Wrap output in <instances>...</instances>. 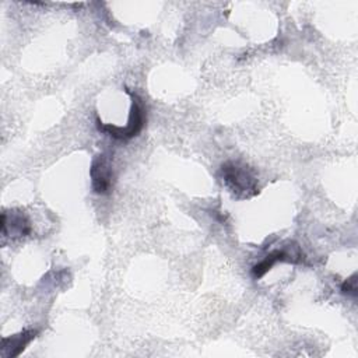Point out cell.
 <instances>
[{"instance_id":"5b68a950","label":"cell","mask_w":358,"mask_h":358,"mask_svg":"<svg viewBox=\"0 0 358 358\" xmlns=\"http://www.w3.org/2000/svg\"><path fill=\"white\" fill-rule=\"evenodd\" d=\"M0 227L3 238H24L32 232L31 220L24 211L18 208L1 213Z\"/></svg>"},{"instance_id":"7a4b0ae2","label":"cell","mask_w":358,"mask_h":358,"mask_svg":"<svg viewBox=\"0 0 358 358\" xmlns=\"http://www.w3.org/2000/svg\"><path fill=\"white\" fill-rule=\"evenodd\" d=\"M124 90L131 99L127 124L126 126H115L110 123H103L99 120V117H96V129L105 134H109L110 137H113L116 140H130V138L138 136L147 122V112H145L143 99L136 92L130 91L129 88L124 87Z\"/></svg>"},{"instance_id":"52a82bcc","label":"cell","mask_w":358,"mask_h":358,"mask_svg":"<svg viewBox=\"0 0 358 358\" xmlns=\"http://www.w3.org/2000/svg\"><path fill=\"white\" fill-rule=\"evenodd\" d=\"M341 292L344 295H350V296H355L357 295V273H354L350 278H347L343 284H341Z\"/></svg>"},{"instance_id":"277c9868","label":"cell","mask_w":358,"mask_h":358,"mask_svg":"<svg viewBox=\"0 0 358 358\" xmlns=\"http://www.w3.org/2000/svg\"><path fill=\"white\" fill-rule=\"evenodd\" d=\"M278 262L301 263L302 262V253L299 250L298 243L291 242L289 245H287V246H284L281 249H275L271 253H268L260 263L253 266V268H252L253 278H262Z\"/></svg>"},{"instance_id":"3957f363","label":"cell","mask_w":358,"mask_h":358,"mask_svg":"<svg viewBox=\"0 0 358 358\" xmlns=\"http://www.w3.org/2000/svg\"><path fill=\"white\" fill-rule=\"evenodd\" d=\"M92 190L96 194H108L113 187L112 157L106 152L94 157L90 168Z\"/></svg>"},{"instance_id":"8992f818","label":"cell","mask_w":358,"mask_h":358,"mask_svg":"<svg viewBox=\"0 0 358 358\" xmlns=\"http://www.w3.org/2000/svg\"><path fill=\"white\" fill-rule=\"evenodd\" d=\"M38 330L35 329H25L17 334L3 337L1 338V350L0 354L3 358H15L24 352L27 345L35 340Z\"/></svg>"},{"instance_id":"6da1fadb","label":"cell","mask_w":358,"mask_h":358,"mask_svg":"<svg viewBox=\"0 0 358 358\" xmlns=\"http://www.w3.org/2000/svg\"><path fill=\"white\" fill-rule=\"evenodd\" d=\"M222 183L238 200L252 199L259 194V179L256 172L241 161H227L220 171Z\"/></svg>"}]
</instances>
